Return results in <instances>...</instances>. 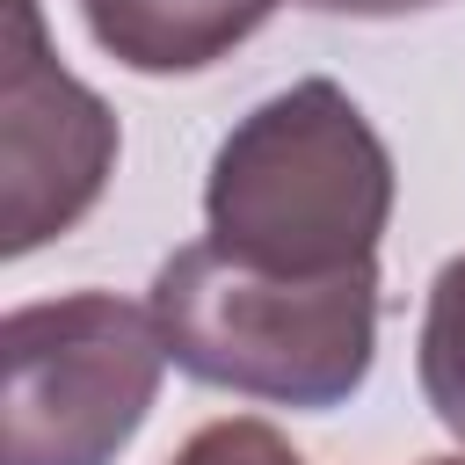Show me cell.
I'll use <instances>...</instances> for the list:
<instances>
[{
    "mask_svg": "<svg viewBox=\"0 0 465 465\" xmlns=\"http://www.w3.org/2000/svg\"><path fill=\"white\" fill-rule=\"evenodd\" d=\"M153 305L116 291L36 298L0 320V465H116L160 400Z\"/></svg>",
    "mask_w": 465,
    "mask_h": 465,
    "instance_id": "3957f363",
    "label": "cell"
},
{
    "mask_svg": "<svg viewBox=\"0 0 465 465\" xmlns=\"http://www.w3.org/2000/svg\"><path fill=\"white\" fill-rule=\"evenodd\" d=\"M429 465H465V458H429Z\"/></svg>",
    "mask_w": 465,
    "mask_h": 465,
    "instance_id": "9c48e42d",
    "label": "cell"
},
{
    "mask_svg": "<svg viewBox=\"0 0 465 465\" xmlns=\"http://www.w3.org/2000/svg\"><path fill=\"white\" fill-rule=\"evenodd\" d=\"M167 465H305L269 421H247V414H232V421H211V429H196Z\"/></svg>",
    "mask_w": 465,
    "mask_h": 465,
    "instance_id": "52a82bcc",
    "label": "cell"
},
{
    "mask_svg": "<svg viewBox=\"0 0 465 465\" xmlns=\"http://www.w3.org/2000/svg\"><path fill=\"white\" fill-rule=\"evenodd\" d=\"M109 167H116L109 102L51 58L36 0H7V44H0V254H36L44 240L73 232L102 203Z\"/></svg>",
    "mask_w": 465,
    "mask_h": 465,
    "instance_id": "277c9868",
    "label": "cell"
},
{
    "mask_svg": "<svg viewBox=\"0 0 465 465\" xmlns=\"http://www.w3.org/2000/svg\"><path fill=\"white\" fill-rule=\"evenodd\" d=\"M392 218V153L334 80H298L254 102L211 153L203 225L218 247L327 276L378 262Z\"/></svg>",
    "mask_w": 465,
    "mask_h": 465,
    "instance_id": "7a4b0ae2",
    "label": "cell"
},
{
    "mask_svg": "<svg viewBox=\"0 0 465 465\" xmlns=\"http://www.w3.org/2000/svg\"><path fill=\"white\" fill-rule=\"evenodd\" d=\"M298 7H320V15H363V22H392V15L443 7V0H298Z\"/></svg>",
    "mask_w": 465,
    "mask_h": 465,
    "instance_id": "ba28073f",
    "label": "cell"
},
{
    "mask_svg": "<svg viewBox=\"0 0 465 465\" xmlns=\"http://www.w3.org/2000/svg\"><path fill=\"white\" fill-rule=\"evenodd\" d=\"M276 7L283 0H80L87 36L131 73H203Z\"/></svg>",
    "mask_w": 465,
    "mask_h": 465,
    "instance_id": "5b68a950",
    "label": "cell"
},
{
    "mask_svg": "<svg viewBox=\"0 0 465 465\" xmlns=\"http://www.w3.org/2000/svg\"><path fill=\"white\" fill-rule=\"evenodd\" d=\"M414 371H421V392H429L436 421L465 443V254H450L436 269V283H429Z\"/></svg>",
    "mask_w": 465,
    "mask_h": 465,
    "instance_id": "8992f818",
    "label": "cell"
},
{
    "mask_svg": "<svg viewBox=\"0 0 465 465\" xmlns=\"http://www.w3.org/2000/svg\"><path fill=\"white\" fill-rule=\"evenodd\" d=\"M167 363L269 407H341L378 356V262L298 276L218 247H174L153 276Z\"/></svg>",
    "mask_w": 465,
    "mask_h": 465,
    "instance_id": "6da1fadb",
    "label": "cell"
}]
</instances>
